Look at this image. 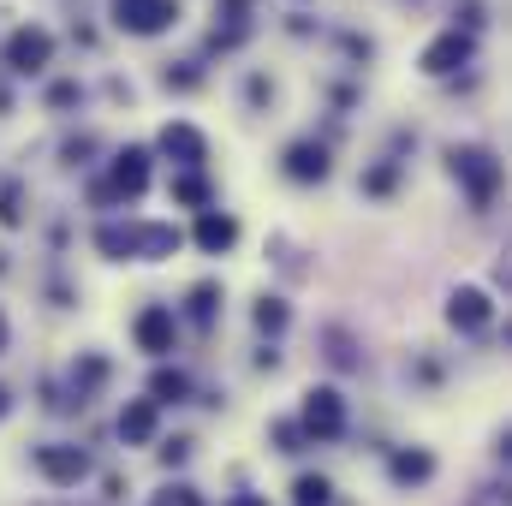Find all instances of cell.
<instances>
[{
	"label": "cell",
	"mask_w": 512,
	"mask_h": 506,
	"mask_svg": "<svg viewBox=\"0 0 512 506\" xmlns=\"http://www.w3.org/2000/svg\"><path fill=\"white\" fill-rule=\"evenodd\" d=\"M340 429H346V405H340V393H334V387H316V393H304V417H298V435L334 441Z\"/></svg>",
	"instance_id": "cell-1"
},
{
	"label": "cell",
	"mask_w": 512,
	"mask_h": 506,
	"mask_svg": "<svg viewBox=\"0 0 512 506\" xmlns=\"http://www.w3.org/2000/svg\"><path fill=\"white\" fill-rule=\"evenodd\" d=\"M179 18V0H114V24L137 30V36H155Z\"/></svg>",
	"instance_id": "cell-2"
},
{
	"label": "cell",
	"mask_w": 512,
	"mask_h": 506,
	"mask_svg": "<svg viewBox=\"0 0 512 506\" xmlns=\"http://www.w3.org/2000/svg\"><path fill=\"white\" fill-rule=\"evenodd\" d=\"M36 471H42L48 483L72 489V483L90 477V459H84V447H42V453H36Z\"/></svg>",
	"instance_id": "cell-3"
},
{
	"label": "cell",
	"mask_w": 512,
	"mask_h": 506,
	"mask_svg": "<svg viewBox=\"0 0 512 506\" xmlns=\"http://www.w3.org/2000/svg\"><path fill=\"white\" fill-rule=\"evenodd\" d=\"M48 54H54V36H48V30H18V36L6 42V66H12V72H42Z\"/></svg>",
	"instance_id": "cell-4"
},
{
	"label": "cell",
	"mask_w": 512,
	"mask_h": 506,
	"mask_svg": "<svg viewBox=\"0 0 512 506\" xmlns=\"http://www.w3.org/2000/svg\"><path fill=\"white\" fill-rule=\"evenodd\" d=\"M453 173H465V185H471V197H477V203H489V197H495L501 167H495L483 149H453Z\"/></svg>",
	"instance_id": "cell-5"
},
{
	"label": "cell",
	"mask_w": 512,
	"mask_h": 506,
	"mask_svg": "<svg viewBox=\"0 0 512 506\" xmlns=\"http://www.w3.org/2000/svg\"><path fill=\"white\" fill-rule=\"evenodd\" d=\"M465 60H471V36H465V30H447V36H435V42L423 48V72H435V78L453 72V66H465Z\"/></svg>",
	"instance_id": "cell-6"
},
{
	"label": "cell",
	"mask_w": 512,
	"mask_h": 506,
	"mask_svg": "<svg viewBox=\"0 0 512 506\" xmlns=\"http://www.w3.org/2000/svg\"><path fill=\"white\" fill-rule=\"evenodd\" d=\"M131 334H137V346H143V352H155V358H161V352H173V310H167V304H149V310L137 316V328H131Z\"/></svg>",
	"instance_id": "cell-7"
},
{
	"label": "cell",
	"mask_w": 512,
	"mask_h": 506,
	"mask_svg": "<svg viewBox=\"0 0 512 506\" xmlns=\"http://www.w3.org/2000/svg\"><path fill=\"white\" fill-rule=\"evenodd\" d=\"M161 155H173L179 167H197V161H203V137L191 126H167L161 131Z\"/></svg>",
	"instance_id": "cell-8"
},
{
	"label": "cell",
	"mask_w": 512,
	"mask_h": 506,
	"mask_svg": "<svg viewBox=\"0 0 512 506\" xmlns=\"http://www.w3.org/2000/svg\"><path fill=\"white\" fill-rule=\"evenodd\" d=\"M286 173L292 179H322L328 173V149L322 143H292L286 149Z\"/></svg>",
	"instance_id": "cell-9"
},
{
	"label": "cell",
	"mask_w": 512,
	"mask_h": 506,
	"mask_svg": "<svg viewBox=\"0 0 512 506\" xmlns=\"http://www.w3.org/2000/svg\"><path fill=\"white\" fill-rule=\"evenodd\" d=\"M447 316H453V328H483L489 322V298L477 286H465V292H453V310Z\"/></svg>",
	"instance_id": "cell-10"
},
{
	"label": "cell",
	"mask_w": 512,
	"mask_h": 506,
	"mask_svg": "<svg viewBox=\"0 0 512 506\" xmlns=\"http://www.w3.org/2000/svg\"><path fill=\"white\" fill-rule=\"evenodd\" d=\"M143 161H149L143 149H126V155L114 161V191H126V197H137V191L149 185V167H143Z\"/></svg>",
	"instance_id": "cell-11"
},
{
	"label": "cell",
	"mask_w": 512,
	"mask_h": 506,
	"mask_svg": "<svg viewBox=\"0 0 512 506\" xmlns=\"http://www.w3.org/2000/svg\"><path fill=\"white\" fill-rule=\"evenodd\" d=\"M120 435L126 441H149L155 435V399H131L126 411H120Z\"/></svg>",
	"instance_id": "cell-12"
},
{
	"label": "cell",
	"mask_w": 512,
	"mask_h": 506,
	"mask_svg": "<svg viewBox=\"0 0 512 506\" xmlns=\"http://www.w3.org/2000/svg\"><path fill=\"white\" fill-rule=\"evenodd\" d=\"M233 239H239V227H233L227 215H203V221H197V245H203V251H227Z\"/></svg>",
	"instance_id": "cell-13"
},
{
	"label": "cell",
	"mask_w": 512,
	"mask_h": 506,
	"mask_svg": "<svg viewBox=\"0 0 512 506\" xmlns=\"http://www.w3.org/2000/svg\"><path fill=\"white\" fill-rule=\"evenodd\" d=\"M429 471H435L429 453H399L393 459V483H429Z\"/></svg>",
	"instance_id": "cell-14"
},
{
	"label": "cell",
	"mask_w": 512,
	"mask_h": 506,
	"mask_svg": "<svg viewBox=\"0 0 512 506\" xmlns=\"http://www.w3.org/2000/svg\"><path fill=\"white\" fill-rule=\"evenodd\" d=\"M292 501L298 506H328L334 489H328V477H298V483H292Z\"/></svg>",
	"instance_id": "cell-15"
},
{
	"label": "cell",
	"mask_w": 512,
	"mask_h": 506,
	"mask_svg": "<svg viewBox=\"0 0 512 506\" xmlns=\"http://www.w3.org/2000/svg\"><path fill=\"white\" fill-rule=\"evenodd\" d=\"M185 387H191V381L179 376V370H161V376L149 381V393H155V405H167V399H185Z\"/></svg>",
	"instance_id": "cell-16"
},
{
	"label": "cell",
	"mask_w": 512,
	"mask_h": 506,
	"mask_svg": "<svg viewBox=\"0 0 512 506\" xmlns=\"http://www.w3.org/2000/svg\"><path fill=\"white\" fill-rule=\"evenodd\" d=\"M256 328H262V334H280V328H286V304H280V298H262V304H256Z\"/></svg>",
	"instance_id": "cell-17"
},
{
	"label": "cell",
	"mask_w": 512,
	"mask_h": 506,
	"mask_svg": "<svg viewBox=\"0 0 512 506\" xmlns=\"http://www.w3.org/2000/svg\"><path fill=\"white\" fill-rule=\"evenodd\" d=\"M173 197H179V203H209V185H203V179H179Z\"/></svg>",
	"instance_id": "cell-18"
},
{
	"label": "cell",
	"mask_w": 512,
	"mask_h": 506,
	"mask_svg": "<svg viewBox=\"0 0 512 506\" xmlns=\"http://www.w3.org/2000/svg\"><path fill=\"white\" fill-rule=\"evenodd\" d=\"M155 506H203V501H197V489H167Z\"/></svg>",
	"instance_id": "cell-19"
},
{
	"label": "cell",
	"mask_w": 512,
	"mask_h": 506,
	"mask_svg": "<svg viewBox=\"0 0 512 506\" xmlns=\"http://www.w3.org/2000/svg\"><path fill=\"white\" fill-rule=\"evenodd\" d=\"M0 221H6V227L18 221V191H0Z\"/></svg>",
	"instance_id": "cell-20"
},
{
	"label": "cell",
	"mask_w": 512,
	"mask_h": 506,
	"mask_svg": "<svg viewBox=\"0 0 512 506\" xmlns=\"http://www.w3.org/2000/svg\"><path fill=\"white\" fill-rule=\"evenodd\" d=\"M227 506H268L262 495H239V501H227Z\"/></svg>",
	"instance_id": "cell-21"
},
{
	"label": "cell",
	"mask_w": 512,
	"mask_h": 506,
	"mask_svg": "<svg viewBox=\"0 0 512 506\" xmlns=\"http://www.w3.org/2000/svg\"><path fill=\"white\" fill-rule=\"evenodd\" d=\"M0 352H6V316H0Z\"/></svg>",
	"instance_id": "cell-22"
},
{
	"label": "cell",
	"mask_w": 512,
	"mask_h": 506,
	"mask_svg": "<svg viewBox=\"0 0 512 506\" xmlns=\"http://www.w3.org/2000/svg\"><path fill=\"white\" fill-rule=\"evenodd\" d=\"M0 417H6V387H0Z\"/></svg>",
	"instance_id": "cell-23"
}]
</instances>
